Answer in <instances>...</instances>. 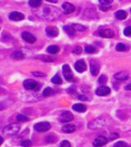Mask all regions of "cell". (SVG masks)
Wrapping results in <instances>:
<instances>
[{
  "mask_svg": "<svg viewBox=\"0 0 131 147\" xmlns=\"http://www.w3.org/2000/svg\"><path fill=\"white\" fill-rule=\"evenodd\" d=\"M98 82H99V84H106V83L107 82V76L104 75V74L101 75L99 77V79H98Z\"/></svg>",
  "mask_w": 131,
  "mask_h": 147,
  "instance_id": "obj_32",
  "label": "cell"
},
{
  "mask_svg": "<svg viewBox=\"0 0 131 147\" xmlns=\"http://www.w3.org/2000/svg\"><path fill=\"white\" fill-rule=\"evenodd\" d=\"M105 125V121L102 119H97L95 120L90 122L89 123V127L91 129H97L100 128Z\"/></svg>",
  "mask_w": 131,
  "mask_h": 147,
  "instance_id": "obj_7",
  "label": "cell"
},
{
  "mask_svg": "<svg viewBox=\"0 0 131 147\" xmlns=\"http://www.w3.org/2000/svg\"><path fill=\"white\" fill-rule=\"evenodd\" d=\"M62 9L66 14H70L72 13L75 10V7L73 4L70 3H64L62 4Z\"/></svg>",
  "mask_w": 131,
  "mask_h": 147,
  "instance_id": "obj_15",
  "label": "cell"
},
{
  "mask_svg": "<svg viewBox=\"0 0 131 147\" xmlns=\"http://www.w3.org/2000/svg\"><path fill=\"white\" fill-rule=\"evenodd\" d=\"M62 130L65 133H71L75 131V126L73 124H65L62 127Z\"/></svg>",
  "mask_w": 131,
  "mask_h": 147,
  "instance_id": "obj_17",
  "label": "cell"
},
{
  "mask_svg": "<svg viewBox=\"0 0 131 147\" xmlns=\"http://www.w3.org/2000/svg\"><path fill=\"white\" fill-rule=\"evenodd\" d=\"M51 81H52V84H62V80L59 74H56L55 76H53Z\"/></svg>",
  "mask_w": 131,
  "mask_h": 147,
  "instance_id": "obj_27",
  "label": "cell"
},
{
  "mask_svg": "<svg viewBox=\"0 0 131 147\" xmlns=\"http://www.w3.org/2000/svg\"><path fill=\"white\" fill-rule=\"evenodd\" d=\"M85 52L87 53H94L96 52V48L93 46H86Z\"/></svg>",
  "mask_w": 131,
  "mask_h": 147,
  "instance_id": "obj_31",
  "label": "cell"
},
{
  "mask_svg": "<svg viewBox=\"0 0 131 147\" xmlns=\"http://www.w3.org/2000/svg\"><path fill=\"white\" fill-rule=\"evenodd\" d=\"M90 69H91V74L96 76L99 72V65L95 61H90Z\"/></svg>",
  "mask_w": 131,
  "mask_h": 147,
  "instance_id": "obj_16",
  "label": "cell"
},
{
  "mask_svg": "<svg viewBox=\"0 0 131 147\" xmlns=\"http://www.w3.org/2000/svg\"><path fill=\"white\" fill-rule=\"evenodd\" d=\"M99 35L102 38H110L114 36V32L110 29H105V30H101L99 31Z\"/></svg>",
  "mask_w": 131,
  "mask_h": 147,
  "instance_id": "obj_14",
  "label": "cell"
},
{
  "mask_svg": "<svg viewBox=\"0 0 131 147\" xmlns=\"http://www.w3.org/2000/svg\"><path fill=\"white\" fill-rule=\"evenodd\" d=\"M113 2V0H99L100 4H105V5H110Z\"/></svg>",
  "mask_w": 131,
  "mask_h": 147,
  "instance_id": "obj_38",
  "label": "cell"
},
{
  "mask_svg": "<svg viewBox=\"0 0 131 147\" xmlns=\"http://www.w3.org/2000/svg\"><path fill=\"white\" fill-rule=\"evenodd\" d=\"M57 141H58V137H56V136H54V135H52V134L46 137V142H48V143H54Z\"/></svg>",
  "mask_w": 131,
  "mask_h": 147,
  "instance_id": "obj_28",
  "label": "cell"
},
{
  "mask_svg": "<svg viewBox=\"0 0 131 147\" xmlns=\"http://www.w3.org/2000/svg\"><path fill=\"white\" fill-rule=\"evenodd\" d=\"M52 94H54V90L52 89L51 88H46L43 92V96H52Z\"/></svg>",
  "mask_w": 131,
  "mask_h": 147,
  "instance_id": "obj_26",
  "label": "cell"
},
{
  "mask_svg": "<svg viewBox=\"0 0 131 147\" xmlns=\"http://www.w3.org/2000/svg\"><path fill=\"white\" fill-rule=\"evenodd\" d=\"M124 34L128 37L131 36V26L126 27V29L124 30Z\"/></svg>",
  "mask_w": 131,
  "mask_h": 147,
  "instance_id": "obj_35",
  "label": "cell"
},
{
  "mask_svg": "<svg viewBox=\"0 0 131 147\" xmlns=\"http://www.w3.org/2000/svg\"><path fill=\"white\" fill-rule=\"evenodd\" d=\"M125 89L128 90V91H131V84L126 85V87H125Z\"/></svg>",
  "mask_w": 131,
  "mask_h": 147,
  "instance_id": "obj_43",
  "label": "cell"
},
{
  "mask_svg": "<svg viewBox=\"0 0 131 147\" xmlns=\"http://www.w3.org/2000/svg\"><path fill=\"white\" fill-rule=\"evenodd\" d=\"M5 108H6V105H4V103L0 102V110H3V109H5Z\"/></svg>",
  "mask_w": 131,
  "mask_h": 147,
  "instance_id": "obj_42",
  "label": "cell"
},
{
  "mask_svg": "<svg viewBox=\"0 0 131 147\" xmlns=\"http://www.w3.org/2000/svg\"><path fill=\"white\" fill-rule=\"evenodd\" d=\"M0 22H1V19H0Z\"/></svg>",
  "mask_w": 131,
  "mask_h": 147,
  "instance_id": "obj_48",
  "label": "cell"
},
{
  "mask_svg": "<svg viewBox=\"0 0 131 147\" xmlns=\"http://www.w3.org/2000/svg\"><path fill=\"white\" fill-rule=\"evenodd\" d=\"M33 75H35L36 77H43V76H45L44 74L40 73V72H33Z\"/></svg>",
  "mask_w": 131,
  "mask_h": 147,
  "instance_id": "obj_41",
  "label": "cell"
},
{
  "mask_svg": "<svg viewBox=\"0 0 131 147\" xmlns=\"http://www.w3.org/2000/svg\"><path fill=\"white\" fill-rule=\"evenodd\" d=\"M19 131H20V125L17 123H12L3 128V134L5 137H12L16 135Z\"/></svg>",
  "mask_w": 131,
  "mask_h": 147,
  "instance_id": "obj_2",
  "label": "cell"
},
{
  "mask_svg": "<svg viewBox=\"0 0 131 147\" xmlns=\"http://www.w3.org/2000/svg\"><path fill=\"white\" fill-rule=\"evenodd\" d=\"M115 50L118 51V52H125L126 50V46L124 44V43H118L115 47Z\"/></svg>",
  "mask_w": 131,
  "mask_h": 147,
  "instance_id": "obj_29",
  "label": "cell"
},
{
  "mask_svg": "<svg viewBox=\"0 0 131 147\" xmlns=\"http://www.w3.org/2000/svg\"><path fill=\"white\" fill-rule=\"evenodd\" d=\"M16 119L19 122H26V121L29 120V118L23 115H16Z\"/></svg>",
  "mask_w": 131,
  "mask_h": 147,
  "instance_id": "obj_30",
  "label": "cell"
},
{
  "mask_svg": "<svg viewBox=\"0 0 131 147\" xmlns=\"http://www.w3.org/2000/svg\"><path fill=\"white\" fill-rule=\"evenodd\" d=\"M11 57L13 58L14 60H21L24 58V54L21 53V51H14L12 53Z\"/></svg>",
  "mask_w": 131,
  "mask_h": 147,
  "instance_id": "obj_21",
  "label": "cell"
},
{
  "mask_svg": "<svg viewBox=\"0 0 131 147\" xmlns=\"http://www.w3.org/2000/svg\"><path fill=\"white\" fill-rule=\"evenodd\" d=\"M25 16L19 11H12L9 14V19L13 21H20L24 20Z\"/></svg>",
  "mask_w": 131,
  "mask_h": 147,
  "instance_id": "obj_12",
  "label": "cell"
},
{
  "mask_svg": "<svg viewBox=\"0 0 131 147\" xmlns=\"http://www.w3.org/2000/svg\"><path fill=\"white\" fill-rule=\"evenodd\" d=\"M23 86L26 90H31V91H38L40 88V86L36 81L33 79H26L23 82Z\"/></svg>",
  "mask_w": 131,
  "mask_h": 147,
  "instance_id": "obj_3",
  "label": "cell"
},
{
  "mask_svg": "<svg viewBox=\"0 0 131 147\" xmlns=\"http://www.w3.org/2000/svg\"><path fill=\"white\" fill-rule=\"evenodd\" d=\"M117 137H119V135L117 133H111V134H110V140H111V141L115 140Z\"/></svg>",
  "mask_w": 131,
  "mask_h": 147,
  "instance_id": "obj_40",
  "label": "cell"
},
{
  "mask_svg": "<svg viewBox=\"0 0 131 147\" xmlns=\"http://www.w3.org/2000/svg\"><path fill=\"white\" fill-rule=\"evenodd\" d=\"M34 128L35 131L39 132H44V131H48L51 128V125L48 122H41V123H38L36 124H35Z\"/></svg>",
  "mask_w": 131,
  "mask_h": 147,
  "instance_id": "obj_4",
  "label": "cell"
},
{
  "mask_svg": "<svg viewBox=\"0 0 131 147\" xmlns=\"http://www.w3.org/2000/svg\"><path fill=\"white\" fill-rule=\"evenodd\" d=\"M3 137L0 136V146H1L2 144H3Z\"/></svg>",
  "mask_w": 131,
  "mask_h": 147,
  "instance_id": "obj_46",
  "label": "cell"
},
{
  "mask_svg": "<svg viewBox=\"0 0 131 147\" xmlns=\"http://www.w3.org/2000/svg\"><path fill=\"white\" fill-rule=\"evenodd\" d=\"M63 29H64L65 31L67 32V34L68 35H70V36L75 35V30L72 28L71 26H65L63 27Z\"/></svg>",
  "mask_w": 131,
  "mask_h": 147,
  "instance_id": "obj_23",
  "label": "cell"
},
{
  "mask_svg": "<svg viewBox=\"0 0 131 147\" xmlns=\"http://www.w3.org/2000/svg\"><path fill=\"white\" fill-rule=\"evenodd\" d=\"M75 69L79 73H83L84 71H85L86 69H87V66H86V64L84 62V60L77 61L75 64Z\"/></svg>",
  "mask_w": 131,
  "mask_h": 147,
  "instance_id": "obj_9",
  "label": "cell"
},
{
  "mask_svg": "<svg viewBox=\"0 0 131 147\" xmlns=\"http://www.w3.org/2000/svg\"><path fill=\"white\" fill-rule=\"evenodd\" d=\"M107 142H108V140L107 137H104V136H99L94 141L93 145L95 147H102L105 146L107 143Z\"/></svg>",
  "mask_w": 131,
  "mask_h": 147,
  "instance_id": "obj_8",
  "label": "cell"
},
{
  "mask_svg": "<svg viewBox=\"0 0 131 147\" xmlns=\"http://www.w3.org/2000/svg\"><path fill=\"white\" fill-rule=\"evenodd\" d=\"M49 3H58V0H46Z\"/></svg>",
  "mask_w": 131,
  "mask_h": 147,
  "instance_id": "obj_45",
  "label": "cell"
},
{
  "mask_svg": "<svg viewBox=\"0 0 131 147\" xmlns=\"http://www.w3.org/2000/svg\"><path fill=\"white\" fill-rule=\"evenodd\" d=\"M128 78V74L126 72H119L118 74H115V79L119 81H124Z\"/></svg>",
  "mask_w": 131,
  "mask_h": 147,
  "instance_id": "obj_20",
  "label": "cell"
},
{
  "mask_svg": "<svg viewBox=\"0 0 131 147\" xmlns=\"http://www.w3.org/2000/svg\"><path fill=\"white\" fill-rule=\"evenodd\" d=\"M46 34L48 37L50 38H54V37H57L59 34V30L57 27L55 26H48L46 28L45 30Z\"/></svg>",
  "mask_w": 131,
  "mask_h": 147,
  "instance_id": "obj_13",
  "label": "cell"
},
{
  "mask_svg": "<svg viewBox=\"0 0 131 147\" xmlns=\"http://www.w3.org/2000/svg\"><path fill=\"white\" fill-rule=\"evenodd\" d=\"M21 37H22V38L26 42H29V43H34V42H35V41H36V38L32 34H31V33H29V32L27 31L23 32L21 34Z\"/></svg>",
  "mask_w": 131,
  "mask_h": 147,
  "instance_id": "obj_10",
  "label": "cell"
},
{
  "mask_svg": "<svg viewBox=\"0 0 131 147\" xmlns=\"http://www.w3.org/2000/svg\"><path fill=\"white\" fill-rule=\"evenodd\" d=\"M21 146L23 147H31L32 146V143L30 140H25V141L21 142Z\"/></svg>",
  "mask_w": 131,
  "mask_h": 147,
  "instance_id": "obj_33",
  "label": "cell"
},
{
  "mask_svg": "<svg viewBox=\"0 0 131 147\" xmlns=\"http://www.w3.org/2000/svg\"><path fill=\"white\" fill-rule=\"evenodd\" d=\"M128 147H131V146H128Z\"/></svg>",
  "mask_w": 131,
  "mask_h": 147,
  "instance_id": "obj_47",
  "label": "cell"
},
{
  "mask_svg": "<svg viewBox=\"0 0 131 147\" xmlns=\"http://www.w3.org/2000/svg\"><path fill=\"white\" fill-rule=\"evenodd\" d=\"M59 147H71V143L68 141H62L61 142Z\"/></svg>",
  "mask_w": 131,
  "mask_h": 147,
  "instance_id": "obj_36",
  "label": "cell"
},
{
  "mask_svg": "<svg viewBox=\"0 0 131 147\" xmlns=\"http://www.w3.org/2000/svg\"><path fill=\"white\" fill-rule=\"evenodd\" d=\"M62 73L65 79H67V81H72L73 80V74H72V71L71 69V67L69 66L68 65H64L62 67Z\"/></svg>",
  "mask_w": 131,
  "mask_h": 147,
  "instance_id": "obj_5",
  "label": "cell"
},
{
  "mask_svg": "<svg viewBox=\"0 0 131 147\" xmlns=\"http://www.w3.org/2000/svg\"><path fill=\"white\" fill-rule=\"evenodd\" d=\"M72 109L77 112L83 113V112H85V110H86V106L83 104H75L72 106Z\"/></svg>",
  "mask_w": 131,
  "mask_h": 147,
  "instance_id": "obj_19",
  "label": "cell"
},
{
  "mask_svg": "<svg viewBox=\"0 0 131 147\" xmlns=\"http://www.w3.org/2000/svg\"><path fill=\"white\" fill-rule=\"evenodd\" d=\"M115 17L118 19V20H125L126 17H127V13H126V11H123V10H120V11H117L116 12H115Z\"/></svg>",
  "mask_w": 131,
  "mask_h": 147,
  "instance_id": "obj_18",
  "label": "cell"
},
{
  "mask_svg": "<svg viewBox=\"0 0 131 147\" xmlns=\"http://www.w3.org/2000/svg\"><path fill=\"white\" fill-rule=\"evenodd\" d=\"M73 52L75 54H80L81 52H82V49H81V47H79V46H76V47H75V49L73 50Z\"/></svg>",
  "mask_w": 131,
  "mask_h": 147,
  "instance_id": "obj_39",
  "label": "cell"
},
{
  "mask_svg": "<svg viewBox=\"0 0 131 147\" xmlns=\"http://www.w3.org/2000/svg\"><path fill=\"white\" fill-rule=\"evenodd\" d=\"M41 3H42V0H30L29 1L30 6L34 7V8L39 7V6L41 5Z\"/></svg>",
  "mask_w": 131,
  "mask_h": 147,
  "instance_id": "obj_24",
  "label": "cell"
},
{
  "mask_svg": "<svg viewBox=\"0 0 131 147\" xmlns=\"http://www.w3.org/2000/svg\"><path fill=\"white\" fill-rule=\"evenodd\" d=\"M79 100H87L86 96H79Z\"/></svg>",
  "mask_w": 131,
  "mask_h": 147,
  "instance_id": "obj_44",
  "label": "cell"
},
{
  "mask_svg": "<svg viewBox=\"0 0 131 147\" xmlns=\"http://www.w3.org/2000/svg\"><path fill=\"white\" fill-rule=\"evenodd\" d=\"M72 28L75 30V31H84L87 28L82 25H79V24H73L72 26Z\"/></svg>",
  "mask_w": 131,
  "mask_h": 147,
  "instance_id": "obj_25",
  "label": "cell"
},
{
  "mask_svg": "<svg viewBox=\"0 0 131 147\" xmlns=\"http://www.w3.org/2000/svg\"><path fill=\"white\" fill-rule=\"evenodd\" d=\"M74 119V116L72 113H71L70 111H64L63 113L61 114V115L59 116V121L61 123H68L70 121H71Z\"/></svg>",
  "mask_w": 131,
  "mask_h": 147,
  "instance_id": "obj_6",
  "label": "cell"
},
{
  "mask_svg": "<svg viewBox=\"0 0 131 147\" xmlns=\"http://www.w3.org/2000/svg\"><path fill=\"white\" fill-rule=\"evenodd\" d=\"M99 8L102 11H106L109 10L110 9V5H105V4H100Z\"/></svg>",
  "mask_w": 131,
  "mask_h": 147,
  "instance_id": "obj_37",
  "label": "cell"
},
{
  "mask_svg": "<svg viewBox=\"0 0 131 147\" xmlns=\"http://www.w3.org/2000/svg\"><path fill=\"white\" fill-rule=\"evenodd\" d=\"M113 147H128V145H127L126 142H118L115 143Z\"/></svg>",
  "mask_w": 131,
  "mask_h": 147,
  "instance_id": "obj_34",
  "label": "cell"
},
{
  "mask_svg": "<svg viewBox=\"0 0 131 147\" xmlns=\"http://www.w3.org/2000/svg\"><path fill=\"white\" fill-rule=\"evenodd\" d=\"M47 51L48 53H51V54H57L60 51V47L57 46V45H51V46L48 47Z\"/></svg>",
  "mask_w": 131,
  "mask_h": 147,
  "instance_id": "obj_22",
  "label": "cell"
},
{
  "mask_svg": "<svg viewBox=\"0 0 131 147\" xmlns=\"http://www.w3.org/2000/svg\"><path fill=\"white\" fill-rule=\"evenodd\" d=\"M35 12L39 17L47 21L56 20L62 14V11H60V9H58V7L49 5L43 6V7L38 9Z\"/></svg>",
  "mask_w": 131,
  "mask_h": 147,
  "instance_id": "obj_1",
  "label": "cell"
},
{
  "mask_svg": "<svg viewBox=\"0 0 131 147\" xmlns=\"http://www.w3.org/2000/svg\"><path fill=\"white\" fill-rule=\"evenodd\" d=\"M111 89L107 86H101L96 90V94L99 96H105L110 94Z\"/></svg>",
  "mask_w": 131,
  "mask_h": 147,
  "instance_id": "obj_11",
  "label": "cell"
}]
</instances>
